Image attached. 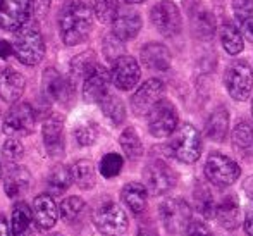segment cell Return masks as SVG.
<instances>
[{
	"mask_svg": "<svg viewBox=\"0 0 253 236\" xmlns=\"http://www.w3.org/2000/svg\"><path fill=\"white\" fill-rule=\"evenodd\" d=\"M60 40L67 47H76L90 37L93 30V12L83 0H67L57 16Z\"/></svg>",
	"mask_w": 253,
	"mask_h": 236,
	"instance_id": "1",
	"label": "cell"
},
{
	"mask_svg": "<svg viewBox=\"0 0 253 236\" xmlns=\"http://www.w3.org/2000/svg\"><path fill=\"white\" fill-rule=\"evenodd\" d=\"M167 152L184 164L197 162L202 153V138L197 128L188 123L177 128L167 145Z\"/></svg>",
	"mask_w": 253,
	"mask_h": 236,
	"instance_id": "2",
	"label": "cell"
},
{
	"mask_svg": "<svg viewBox=\"0 0 253 236\" xmlns=\"http://www.w3.org/2000/svg\"><path fill=\"white\" fill-rule=\"evenodd\" d=\"M12 48L16 59L24 66H37L45 57L43 37L31 26H24L21 31H17Z\"/></svg>",
	"mask_w": 253,
	"mask_h": 236,
	"instance_id": "3",
	"label": "cell"
},
{
	"mask_svg": "<svg viewBox=\"0 0 253 236\" xmlns=\"http://www.w3.org/2000/svg\"><path fill=\"white\" fill-rule=\"evenodd\" d=\"M35 124H37V112L33 107L30 103H16L3 117L2 130L9 138L19 140L33 133Z\"/></svg>",
	"mask_w": 253,
	"mask_h": 236,
	"instance_id": "4",
	"label": "cell"
},
{
	"mask_svg": "<svg viewBox=\"0 0 253 236\" xmlns=\"http://www.w3.org/2000/svg\"><path fill=\"white\" fill-rule=\"evenodd\" d=\"M160 221L170 235H183L191 224V209L181 198H167L159 207Z\"/></svg>",
	"mask_w": 253,
	"mask_h": 236,
	"instance_id": "5",
	"label": "cell"
},
{
	"mask_svg": "<svg viewBox=\"0 0 253 236\" xmlns=\"http://www.w3.org/2000/svg\"><path fill=\"white\" fill-rule=\"evenodd\" d=\"M224 85H226L229 95L238 102L248 100L253 88V71L247 60H234L224 74Z\"/></svg>",
	"mask_w": 253,
	"mask_h": 236,
	"instance_id": "6",
	"label": "cell"
},
{
	"mask_svg": "<svg viewBox=\"0 0 253 236\" xmlns=\"http://www.w3.org/2000/svg\"><path fill=\"white\" fill-rule=\"evenodd\" d=\"M93 224L102 235L119 236L127 230V216L116 202H105L93 212Z\"/></svg>",
	"mask_w": 253,
	"mask_h": 236,
	"instance_id": "7",
	"label": "cell"
},
{
	"mask_svg": "<svg viewBox=\"0 0 253 236\" xmlns=\"http://www.w3.org/2000/svg\"><path fill=\"white\" fill-rule=\"evenodd\" d=\"M207 180L215 187H229L240 178L241 169L233 159L222 153H210L205 162Z\"/></svg>",
	"mask_w": 253,
	"mask_h": 236,
	"instance_id": "8",
	"label": "cell"
},
{
	"mask_svg": "<svg viewBox=\"0 0 253 236\" xmlns=\"http://www.w3.org/2000/svg\"><path fill=\"white\" fill-rule=\"evenodd\" d=\"M177 110L169 100H160L148 114V131L155 138H166L176 131Z\"/></svg>",
	"mask_w": 253,
	"mask_h": 236,
	"instance_id": "9",
	"label": "cell"
},
{
	"mask_svg": "<svg viewBox=\"0 0 253 236\" xmlns=\"http://www.w3.org/2000/svg\"><path fill=\"white\" fill-rule=\"evenodd\" d=\"M31 0H0V28L5 31H21L30 21Z\"/></svg>",
	"mask_w": 253,
	"mask_h": 236,
	"instance_id": "10",
	"label": "cell"
},
{
	"mask_svg": "<svg viewBox=\"0 0 253 236\" xmlns=\"http://www.w3.org/2000/svg\"><path fill=\"white\" fill-rule=\"evenodd\" d=\"M43 94L50 102H59V103H71L74 98V81L73 78H67L64 74H60L57 69L48 67L43 73Z\"/></svg>",
	"mask_w": 253,
	"mask_h": 236,
	"instance_id": "11",
	"label": "cell"
},
{
	"mask_svg": "<svg viewBox=\"0 0 253 236\" xmlns=\"http://www.w3.org/2000/svg\"><path fill=\"white\" fill-rule=\"evenodd\" d=\"M150 19L153 26L164 37H176L181 31V14L176 3L170 0H160L157 5H153L150 12Z\"/></svg>",
	"mask_w": 253,
	"mask_h": 236,
	"instance_id": "12",
	"label": "cell"
},
{
	"mask_svg": "<svg viewBox=\"0 0 253 236\" xmlns=\"http://www.w3.org/2000/svg\"><path fill=\"white\" fill-rule=\"evenodd\" d=\"M145 187L152 195H164L176 183V174L162 160H153L143 171Z\"/></svg>",
	"mask_w": 253,
	"mask_h": 236,
	"instance_id": "13",
	"label": "cell"
},
{
	"mask_svg": "<svg viewBox=\"0 0 253 236\" xmlns=\"http://www.w3.org/2000/svg\"><path fill=\"white\" fill-rule=\"evenodd\" d=\"M164 95V83L160 80H152L145 81L136 92L134 95L131 96V109L136 116H147L150 114V110L157 103L162 100Z\"/></svg>",
	"mask_w": 253,
	"mask_h": 236,
	"instance_id": "14",
	"label": "cell"
},
{
	"mask_svg": "<svg viewBox=\"0 0 253 236\" xmlns=\"http://www.w3.org/2000/svg\"><path fill=\"white\" fill-rule=\"evenodd\" d=\"M141 71L140 64L136 62V59L131 55H123L112 64V71H110V80L116 85V88L123 92H127L131 88L136 87V83L140 81Z\"/></svg>",
	"mask_w": 253,
	"mask_h": 236,
	"instance_id": "15",
	"label": "cell"
},
{
	"mask_svg": "<svg viewBox=\"0 0 253 236\" xmlns=\"http://www.w3.org/2000/svg\"><path fill=\"white\" fill-rule=\"evenodd\" d=\"M188 14H190V24L195 37L200 40H212L213 33H215L213 14L198 0H195L193 5H188Z\"/></svg>",
	"mask_w": 253,
	"mask_h": 236,
	"instance_id": "16",
	"label": "cell"
},
{
	"mask_svg": "<svg viewBox=\"0 0 253 236\" xmlns=\"http://www.w3.org/2000/svg\"><path fill=\"white\" fill-rule=\"evenodd\" d=\"M110 73L100 64H97L93 71L83 80V98L84 102L93 103L102 102V98L109 94V83H110Z\"/></svg>",
	"mask_w": 253,
	"mask_h": 236,
	"instance_id": "17",
	"label": "cell"
},
{
	"mask_svg": "<svg viewBox=\"0 0 253 236\" xmlns=\"http://www.w3.org/2000/svg\"><path fill=\"white\" fill-rule=\"evenodd\" d=\"M42 135H43V145L47 148L50 157H59L66 150V143H64V119L62 116H53L47 117L42 128Z\"/></svg>",
	"mask_w": 253,
	"mask_h": 236,
	"instance_id": "18",
	"label": "cell"
},
{
	"mask_svg": "<svg viewBox=\"0 0 253 236\" xmlns=\"http://www.w3.org/2000/svg\"><path fill=\"white\" fill-rule=\"evenodd\" d=\"M26 90V81L21 73L5 67L0 73V98L5 103H16Z\"/></svg>",
	"mask_w": 253,
	"mask_h": 236,
	"instance_id": "19",
	"label": "cell"
},
{
	"mask_svg": "<svg viewBox=\"0 0 253 236\" xmlns=\"http://www.w3.org/2000/svg\"><path fill=\"white\" fill-rule=\"evenodd\" d=\"M59 209H57L53 196L50 193L38 195L33 202V217L40 230H52L59 219Z\"/></svg>",
	"mask_w": 253,
	"mask_h": 236,
	"instance_id": "20",
	"label": "cell"
},
{
	"mask_svg": "<svg viewBox=\"0 0 253 236\" xmlns=\"http://www.w3.org/2000/svg\"><path fill=\"white\" fill-rule=\"evenodd\" d=\"M141 62L152 71H167L170 66V52L162 44H147L140 52Z\"/></svg>",
	"mask_w": 253,
	"mask_h": 236,
	"instance_id": "21",
	"label": "cell"
},
{
	"mask_svg": "<svg viewBox=\"0 0 253 236\" xmlns=\"http://www.w3.org/2000/svg\"><path fill=\"white\" fill-rule=\"evenodd\" d=\"M140 30H141V16L138 12H133V10L119 14L116 17V21L112 23V33L121 42H127L136 38Z\"/></svg>",
	"mask_w": 253,
	"mask_h": 236,
	"instance_id": "22",
	"label": "cell"
},
{
	"mask_svg": "<svg viewBox=\"0 0 253 236\" xmlns=\"http://www.w3.org/2000/svg\"><path fill=\"white\" fill-rule=\"evenodd\" d=\"M31 185V174L26 167L10 166L9 173L3 178V189H5L9 198H16L28 191Z\"/></svg>",
	"mask_w": 253,
	"mask_h": 236,
	"instance_id": "23",
	"label": "cell"
},
{
	"mask_svg": "<svg viewBox=\"0 0 253 236\" xmlns=\"http://www.w3.org/2000/svg\"><path fill=\"white\" fill-rule=\"evenodd\" d=\"M215 217L219 224L226 230H236L240 226V203L233 195H227L220 203H217Z\"/></svg>",
	"mask_w": 253,
	"mask_h": 236,
	"instance_id": "24",
	"label": "cell"
},
{
	"mask_svg": "<svg viewBox=\"0 0 253 236\" xmlns=\"http://www.w3.org/2000/svg\"><path fill=\"white\" fill-rule=\"evenodd\" d=\"M229 130V112L226 107H217L209 116L205 124V133L212 142H224Z\"/></svg>",
	"mask_w": 253,
	"mask_h": 236,
	"instance_id": "25",
	"label": "cell"
},
{
	"mask_svg": "<svg viewBox=\"0 0 253 236\" xmlns=\"http://www.w3.org/2000/svg\"><path fill=\"white\" fill-rule=\"evenodd\" d=\"M123 202L134 216H140L147 209V187L141 183H127L123 188Z\"/></svg>",
	"mask_w": 253,
	"mask_h": 236,
	"instance_id": "26",
	"label": "cell"
},
{
	"mask_svg": "<svg viewBox=\"0 0 253 236\" xmlns=\"http://www.w3.org/2000/svg\"><path fill=\"white\" fill-rule=\"evenodd\" d=\"M73 181V173L64 164H57L50 169L47 176V188L52 196H60L69 189Z\"/></svg>",
	"mask_w": 253,
	"mask_h": 236,
	"instance_id": "27",
	"label": "cell"
},
{
	"mask_svg": "<svg viewBox=\"0 0 253 236\" xmlns=\"http://www.w3.org/2000/svg\"><path fill=\"white\" fill-rule=\"evenodd\" d=\"M31 221H33V210L28 207L26 202H17L12 209V217H10V231H12V236L30 235Z\"/></svg>",
	"mask_w": 253,
	"mask_h": 236,
	"instance_id": "28",
	"label": "cell"
},
{
	"mask_svg": "<svg viewBox=\"0 0 253 236\" xmlns=\"http://www.w3.org/2000/svg\"><path fill=\"white\" fill-rule=\"evenodd\" d=\"M97 64H98L97 55H95V52H91V50H86V52L73 57V60H71V64H69V73L74 83H76L78 80H84V78L97 67Z\"/></svg>",
	"mask_w": 253,
	"mask_h": 236,
	"instance_id": "29",
	"label": "cell"
},
{
	"mask_svg": "<svg viewBox=\"0 0 253 236\" xmlns=\"http://www.w3.org/2000/svg\"><path fill=\"white\" fill-rule=\"evenodd\" d=\"M73 173V181L81 189H91L97 185V173H95V166L90 160H78L71 167Z\"/></svg>",
	"mask_w": 253,
	"mask_h": 236,
	"instance_id": "30",
	"label": "cell"
},
{
	"mask_svg": "<svg viewBox=\"0 0 253 236\" xmlns=\"http://www.w3.org/2000/svg\"><path fill=\"white\" fill-rule=\"evenodd\" d=\"M100 109L103 116L114 124V126H119L126 119V107L124 102L114 94H107L100 102Z\"/></svg>",
	"mask_w": 253,
	"mask_h": 236,
	"instance_id": "31",
	"label": "cell"
},
{
	"mask_svg": "<svg viewBox=\"0 0 253 236\" xmlns=\"http://www.w3.org/2000/svg\"><path fill=\"white\" fill-rule=\"evenodd\" d=\"M233 9L243 35L253 44V0H233Z\"/></svg>",
	"mask_w": 253,
	"mask_h": 236,
	"instance_id": "32",
	"label": "cell"
},
{
	"mask_svg": "<svg viewBox=\"0 0 253 236\" xmlns=\"http://www.w3.org/2000/svg\"><path fill=\"white\" fill-rule=\"evenodd\" d=\"M220 42H222L226 52L231 55H236L243 50V37L231 21H224L220 26Z\"/></svg>",
	"mask_w": 253,
	"mask_h": 236,
	"instance_id": "33",
	"label": "cell"
},
{
	"mask_svg": "<svg viewBox=\"0 0 253 236\" xmlns=\"http://www.w3.org/2000/svg\"><path fill=\"white\" fill-rule=\"evenodd\" d=\"M119 143H121L123 152L127 155V159L136 160V159H140L141 153H143V145H141V140L134 128H126V130L121 133Z\"/></svg>",
	"mask_w": 253,
	"mask_h": 236,
	"instance_id": "34",
	"label": "cell"
},
{
	"mask_svg": "<svg viewBox=\"0 0 253 236\" xmlns=\"http://www.w3.org/2000/svg\"><path fill=\"white\" fill-rule=\"evenodd\" d=\"M86 210V203L80 198V196H69V198L62 200L59 205V212L66 223H76L83 212Z\"/></svg>",
	"mask_w": 253,
	"mask_h": 236,
	"instance_id": "35",
	"label": "cell"
},
{
	"mask_svg": "<svg viewBox=\"0 0 253 236\" xmlns=\"http://www.w3.org/2000/svg\"><path fill=\"white\" fill-rule=\"evenodd\" d=\"M98 124L95 121H83L74 128V140L80 146H90L98 140Z\"/></svg>",
	"mask_w": 253,
	"mask_h": 236,
	"instance_id": "36",
	"label": "cell"
},
{
	"mask_svg": "<svg viewBox=\"0 0 253 236\" xmlns=\"http://www.w3.org/2000/svg\"><path fill=\"white\" fill-rule=\"evenodd\" d=\"M195 205H197L198 212L205 217H215V210H217V203L213 200L212 193L207 187L200 185L198 188H195Z\"/></svg>",
	"mask_w": 253,
	"mask_h": 236,
	"instance_id": "37",
	"label": "cell"
},
{
	"mask_svg": "<svg viewBox=\"0 0 253 236\" xmlns=\"http://www.w3.org/2000/svg\"><path fill=\"white\" fill-rule=\"evenodd\" d=\"M93 12L100 23H114L119 16L117 0H93Z\"/></svg>",
	"mask_w": 253,
	"mask_h": 236,
	"instance_id": "38",
	"label": "cell"
},
{
	"mask_svg": "<svg viewBox=\"0 0 253 236\" xmlns=\"http://www.w3.org/2000/svg\"><path fill=\"white\" fill-rule=\"evenodd\" d=\"M233 143L236 148L247 150L253 146V128L248 123H240L233 130Z\"/></svg>",
	"mask_w": 253,
	"mask_h": 236,
	"instance_id": "39",
	"label": "cell"
},
{
	"mask_svg": "<svg viewBox=\"0 0 253 236\" xmlns=\"http://www.w3.org/2000/svg\"><path fill=\"white\" fill-rule=\"evenodd\" d=\"M123 164L124 160L119 153H107L100 160V174L103 178H116L121 173V169H123Z\"/></svg>",
	"mask_w": 253,
	"mask_h": 236,
	"instance_id": "40",
	"label": "cell"
},
{
	"mask_svg": "<svg viewBox=\"0 0 253 236\" xmlns=\"http://www.w3.org/2000/svg\"><path fill=\"white\" fill-rule=\"evenodd\" d=\"M23 153H24L23 145L16 138H7V142L2 145V159L9 166H16L21 160V157H23Z\"/></svg>",
	"mask_w": 253,
	"mask_h": 236,
	"instance_id": "41",
	"label": "cell"
},
{
	"mask_svg": "<svg viewBox=\"0 0 253 236\" xmlns=\"http://www.w3.org/2000/svg\"><path fill=\"white\" fill-rule=\"evenodd\" d=\"M123 44L124 42H121L114 33L107 35V37L103 38V53H105L107 59L116 62L119 57H123V52H124Z\"/></svg>",
	"mask_w": 253,
	"mask_h": 236,
	"instance_id": "42",
	"label": "cell"
},
{
	"mask_svg": "<svg viewBox=\"0 0 253 236\" xmlns=\"http://www.w3.org/2000/svg\"><path fill=\"white\" fill-rule=\"evenodd\" d=\"M52 0H31V10H33L35 19L42 21L47 17L48 10H50Z\"/></svg>",
	"mask_w": 253,
	"mask_h": 236,
	"instance_id": "43",
	"label": "cell"
},
{
	"mask_svg": "<svg viewBox=\"0 0 253 236\" xmlns=\"http://www.w3.org/2000/svg\"><path fill=\"white\" fill-rule=\"evenodd\" d=\"M188 235L190 236H213L212 231L209 230L205 223L202 221H191L190 228H188Z\"/></svg>",
	"mask_w": 253,
	"mask_h": 236,
	"instance_id": "44",
	"label": "cell"
},
{
	"mask_svg": "<svg viewBox=\"0 0 253 236\" xmlns=\"http://www.w3.org/2000/svg\"><path fill=\"white\" fill-rule=\"evenodd\" d=\"M12 53H14L12 45H10L9 42H5V40H0V73L3 71L2 66L10 59V55H12Z\"/></svg>",
	"mask_w": 253,
	"mask_h": 236,
	"instance_id": "45",
	"label": "cell"
},
{
	"mask_svg": "<svg viewBox=\"0 0 253 236\" xmlns=\"http://www.w3.org/2000/svg\"><path fill=\"white\" fill-rule=\"evenodd\" d=\"M245 231L248 236H253V207L247 210V217H245Z\"/></svg>",
	"mask_w": 253,
	"mask_h": 236,
	"instance_id": "46",
	"label": "cell"
},
{
	"mask_svg": "<svg viewBox=\"0 0 253 236\" xmlns=\"http://www.w3.org/2000/svg\"><path fill=\"white\" fill-rule=\"evenodd\" d=\"M0 236H10L9 224H7L5 217H2V216H0Z\"/></svg>",
	"mask_w": 253,
	"mask_h": 236,
	"instance_id": "47",
	"label": "cell"
},
{
	"mask_svg": "<svg viewBox=\"0 0 253 236\" xmlns=\"http://www.w3.org/2000/svg\"><path fill=\"white\" fill-rule=\"evenodd\" d=\"M138 236H159V233H157L153 228L143 226V228H140V231H138Z\"/></svg>",
	"mask_w": 253,
	"mask_h": 236,
	"instance_id": "48",
	"label": "cell"
},
{
	"mask_svg": "<svg viewBox=\"0 0 253 236\" xmlns=\"http://www.w3.org/2000/svg\"><path fill=\"white\" fill-rule=\"evenodd\" d=\"M126 3H140V2H145V0H124Z\"/></svg>",
	"mask_w": 253,
	"mask_h": 236,
	"instance_id": "49",
	"label": "cell"
},
{
	"mask_svg": "<svg viewBox=\"0 0 253 236\" xmlns=\"http://www.w3.org/2000/svg\"><path fill=\"white\" fill-rule=\"evenodd\" d=\"M0 180H2V167H0Z\"/></svg>",
	"mask_w": 253,
	"mask_h": 236,
	"instance_id": "50",
	"label": "cell"
},
{
	"mask_svg": "<svg viewBox=\"0 0 253 236\" xmlns=\"http://www.w3.org/2000/svg\"><path fill=\"white\" fill-rule=\"evenodd\" d=\"M50 236H62V235H59V233H55V235H50Z\"/></svg>",
	"mask_w": 253,
	"mask_h": 236,
	"instance_id": "51",
	"label": "cell"
},
{
	"mask_svg": "<svg viewBox=\"0 0 253 236\" xmlns=\"http://www.w3.org/2000/svg\"><path fill=\"white\" fill-rule=\"evenodd\" d=\"M252 114H253V100H252Z\"/></svg>",
	"mask_w": 253,
	"mask_h": 236,
	"instance_id": "52",
	"label": "cell"
}]
</instances>
